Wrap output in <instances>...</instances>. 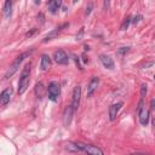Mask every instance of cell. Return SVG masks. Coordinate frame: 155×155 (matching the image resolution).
<instances>
[{
  "instance_id": "obj_1",
  "label": "cell",
  "mask_w": 155,
  "mask_h": 155,
  "mask_svg": "<svg viewBox=\"0 0 155 155\" xmlns=\"http://www.w3.org/2000/svg\"><path fill=\"white\" fill-rule=\"evenodd\" d=\"M30 68H31V63H28L24 65L22 73H21V76H19V80H18V88H17V92L18 94H23L28 86H29V81H30Z\"/></svg>"
},
{
  "instance_id": "obj_2",
  "label": "cell",
  "mask_w": 155,
  "mask_h": 155,
  "mask_svg": "<svg viewBox=\"0 0 155 155\" xmlns=\"http://www.w3.org/2000/svg\"><path fill=\"white\" fill-rule=\"evenodd\" d=\"M34 52V50H29V51H27V52H23V53H21L19 56H17L16 57V59L13 61V63L10 65V68H8V70L6 71V74H5V79H8V78H11L17 70H18V68H19V65H21V63L27 58V57H29L31 53Z\"/></svg>"
},
{
  "instance_id": "obj_3",
  "label": "cell",
  "mask_w": 155,
  "mask_h": 155,
  "mask_svg": "<svg viewBox=\"0 0 155 155\" xmlns=\"http://www.w3.org/2000/svg\"><path fill=\"white\" fill-rule=\"evenodd\" d=\"M137 113H138V119H139L140 125L142 126H147L148 122H149V110L145 109V107H144V99L143 98H140V101L138 103Z\"/></svg>"
},
{
  "instance_id": "obj_4",
  "label": "cell",
  "mask_w": 155,
  "mask_h": 155,
  "mask_svg": "<svg viewBox=\"0 0 155 155\" xmlns=\"http://www.w3.org/2000/svg\"><path fill=\"white\" fill-rule=\"evenodd\" d=\"M47 93H48V99L52 102H57L61 94V85L57 81H51L47 87Z\"/></svg>"
},
{
  "instance_id": "obj_5",
  "label": "cell",
  "mask_w": 155,
  "mask_h": 155,
  "mask_svg": "<svg viewBox=\"0 0 155 155\" xmlns=\"http://www.w3.org/2000/svg\"><path fill=\"white\" fill-rule=\"evenodd\" d=\"M79 144V148L82 153H85L86 155H104L103 150L96 145H92V144H85V143H78Z\"/></svg>"
},
{
  "instance_id": "obj_6",
  "label": "cell",
  "mask_w": 155,
  "mask_h": 155,
  "mask_svg": "<svg viewBox=\"0 0 155 155\" xmlns=\"http://www.w3.org/2000/svg\"><path fill=\"white\" fill-rule=\"evenodd\" d=\"M53 59H54L56 63H58V64H61V65H67V64L69 63V57H68V54L65 53V51H63V50H57V51H54V53H53Z\"/></svg>"
},
{
  "instance_id": "obj_7",
  "label": "cell",
  "mask_w": 155,
  "mask_h": 155,
  "mask_svg": "<svg viewBox=\"0 0 155 155\" xmlns=\"http://www.w3.org/2000/svg\"><path fill=\"white\" fill-rule=\"evenodd\" d=\"M69 25V23H63V24H61L59 27H57L56 29H53L52 31H50L48 34H46L45 36H44V39H42V42H47V41H50V40H52V39H54L64 28H67Z\"/></svg>"
},
{
  "instance_id": "obj_8",
  "label": "cell",
  "mask_w": 155,
  "mask_h": 155,
  "mask_svg": "<svg viewBox=\"0 0 155 155\" xmlns=\"http://www.w3.org/2000/svg\"><path fill=\"white\" fill-rule=\"evenodd\" d=\"M80 98H81V87L80 86H75L74 91H73V98H71V107H73L74 111H76L78 108H79Z\"/></svg>"
},
{
  "instance_id": "obj_9",
  "label": "cell",
  "mask_w": 155,
  "mask_h": 155,
  "mask_svg": "<svg viewBox=\"0 0 155 155\" xmlns=\"http://www.w3.org/2000/svg\"><path fill=\"white\" fill-rule=\"evenodd\" d=\"M74 113H75V111H74L71 104L65 107V109H64V111H63V124H64V126H69V125H70Z\"/></svg>"
},
{
  "instance_id": "obj_10",
  "label": "cell",
  "mask_w": 155,
  "mask_h": 155,
  "mask_svg": "<svg viewBox=\"0 0 155 155\" xmlns=\"http://www.w3.org/2000/svg\"><path fill=\"white\" fill-rule=\"evenodd\" d=\"M122 105H124L122 102H117V103H114V104H111L109 107V120L110 121H114L116 119L117 113H119V110L121 109Z\"/></svg>"
},
{
  "instance_id": "obj_11",
  "label": "cell",
  "mask_w": 155,
  "mask_h": 155,
  "mask_svg": "<svg viewBox=\"0 0 155 155\" xmlns=\"http://www.w3.org/2000/svg\"><path fill=\"white\" fill-rule=\"evenodd\" d=\"M98 84H99L98 76H92V79L90 80L88 86H87V97H92V94L94 93V91L98 87Z\"/></svg>"
},
{
  "instance_id": "obj_12",
  "label": "cell",
  "mask_w": 155,
  "mask_h": 155,
  "mask_svg": "<svg viewBox=\"0 0 155 155\" xmlns=\"http://www.w3.org/2000/svg\"><path fill=\"white\" fill-rule=\"evenodd\" d=\"M12 93H13V91H12L11 87H7V88H5V90L1 92V94H0V103H1L2 107L6 105V104L10 102V99H11V97H12Z\"/></svg>"
},
{
  "instance_id": "obj_13",
  "label": "cell",
  "mask_w": 155,
  "mask_h": 155,
  "mask_svg": "<svg viewBox=\"0 0 155 155\" xmlns=\"http://www.w3.org/2000/svg\"><path fill=\"white\" fill-rule=\"evenodd\" d=\"M99 61L103 64V67L107 68V69H114V67H115L113 58L109 57V56H107V54H101L99 56Z\"/></svg>"
},
{
  "instance_id": "obj_14",
  "label": "cell",
  "mask_w": 155,
  "mask_h": 155,
  "mask_svg": "<svg viewBox=\"0 0 155 155\" xmlns=\"http://www.w3.org/2000/svg\"><path fill=\"white\" fill-rule=\"evenodd\" d=\"M50 67H51V58H50L47 54H42V56H41V62H40V68H41V70L46 71Z\"/></svg>"
},
{
  "instance_id": "obj_15",
  "label": "cell",
  "mask_w": 155,
  "mask_h": 155,
  "mask_svg": "<svg viewBox=\"0 0 155 155\" xmlns=\"http://www.w3.org/2000/svg\"><path fill=\"white\" fill-rule=\"evenodd\" d=\"M62 6V1L61 0H53V1H50L48 2V11L51 13H56L59 7Z\"/></svg>"
},
{
  "instance_id": "obj_16",
  "label": "cell",
  "mask_w": 155,
  "mask_h": 155,
  "mask_svg": "<svg viewBox=\"0 0 155 155\" xmlns=\"http://www.w3.org/2000/svg\"><path fill=\"white\" fill-rule=\"evenodd\" d=\"M11 12H12V2L11 1H5L4 8H2V13H4L5 18H10Z\"/></svg>"
},
{
  "instance_id": "obj_17",
  "label": "cell",
  "mask_w": 155,
  "mask_h": 155,
  "mask_svg": "<svg viewBox=\"0 0 155 155\" xmlns=\"http://www.w3.org/2000/svg\"><path fill=\"white\" fill-rule=\"evenodd\" d=\"M65 149L69 150V151H73V153H80V148H79V144L78 143H74V142H68L65 144Z\"/></svg>"
},
{
  "instance_id": "obj_18",
  "label": "cell",
  "mask_w": 155,
  "mask_h": 155,
  "mask_svg": "<svg viewBox=\"0 0 155 155\" xmlns=\"http://www.w3.org/2000/svg\"><path fill=\"white\" fill-rule=\"evenodd\" d=\"M42 91H44V85L42 82H38L35 85V94L38 98H41L42 97Z\"/></svg>"
},
{
  "instance_id": "obj_19",
  "label": "cell",
  "mask_w": 155,
  "mask_h": 155,
  "mask_svg": "<svg viewBox=\"0 0 155 155\" xmlns=\"http://www.w3.org/2000/svg\"><path fill=\"white\" fill-rule=\"evenodd\" d=\"M130 51V46H126V47H120V48H117V51H116V54L119 56V57H124L127 52Z\"/></svg>"
},
{
  "instance_id": "obj_20",
  "label": "cell",
  "mask_w": 155,
  "mask_h": 155,
  "mask_svg": "<svg viewBox=\"0 0 155 155\" xmlns=\"http://www.w3.org/2000/svg\"><path fill=\"white\" fill-rule=\"evenodd\" d=\"M130 23H132V17H127V18H125V21H124L122 24H121V29H122V30H126V29L128 28Z\"/></svg>"
},
{
  "instance_id": "obj_21",
  "label": "cell",
  "mask_w": 155,
  "mask_h": 155,
  "mask_svg": "<svg viewBox=\"0 0 155 155\" xmlns=\"http://www.w3.org/2000/svg\"><path fill=\"white\" fill-rule=\"evenodd\" d=\"M147 91H148V86H147V84H142V85H140V96H142V98L145 97Z\"/></svg>"
},
{
  "instance_id": "obj_22",
  "label": "cell",
  "mask_w": 155,
  "mask_h": 155,
  "mask_svg": "<svg viewBox=\"0 0 155 155\" xmlns=\"http://www.w3.org/2000/svg\"><path fill=\"white\" fill-rule=\"evenodd\" d=\"M38 31H39V29L33 28V29H30L29 31H27V33H25V38H31V36H34V35H35Z\"/></svg>"
},
{
  "instance_id": "obj_23",
  "label": "cell",
  "mask_w": 155,
  "mask_h": 155,
  "mask_svg": "<svg viewBox=\"0 0 155 155\" xmlns=\"http://www.w3.org/2000/svg\"><path fill=\"white\" fill-rule=\"evenodd\" d=\"M142 18H143V16H142V15H137V16H134V17H133L132 23H133V24H137V23H138V22H139Z\"/></svg>"
},
{
  "instance_id": "obj_24",
  "label": "cell",
  "mask_w": 155,
  "mask_h": 155,
  "mask_svg": "<svg viewBox=\"0 0 155 155\" xmlns=\"http://www.w3.org/2000/svg\"><path fill=\"white\" fill-rule=\"evenodd\" d=\"M92 7H93V6H92V4H88V6L86 7V11H85V15H86V16H88V15L91 13V11H92Z\"/></svg>"
},
{
  "instance_id": "obj_25",
  "label": "cell",
  "mask_w": 155,
  "mask_h": 155,
  "mask_svg": "<svg viewBox=\"0 0 155 155\" xmlns=\"http://www.w3.org/2000/svg\"><path fill=\"white\" fill-rule=\"evenodd\" d=\"M84 29H85V28L82 27V28L80 29V31H79V34H76V39H78V40H80V39L82 38V35H84Z\"/></svg>"
},
{
  "instance_id": "obj_26",
  "label": "cell",
  "mask_w": 155,
  "mask_h": 155,
  "mask_svg": "<svg viewBox=\"0 0 155 155\" xmlns=\"http://www.w3.org/2000/svg\"><path fill=\"white\" fill-rule=\"evenodd\" d=\"M150 105H151V109H153V110H155V99H151Z\"/></svg>"
},
{
  "instance_id": "obj_27",
  "label": "cell",
  "mask_w": 155,
  "mask_h": 155,
  "mask_svg": "<svg viewBox=\"0 0 155 155\" xmlns=\"http://www.w3.org/2000/svg\"><path fill=\"white\" fill-rule=\"evenodd\" d=\"M131 155H148V154H143V153H132Z\"/></svg>"
},
{
  "instance_id": "obj_28",
  "label": "cell",
  "mask_w": 155,
  "mask_h": 155,
  "mask_svg": "<svg viewBox=\"0 0 155 155\" xmlns=\"http://www.w3.org/2000/svg\"><path fill=\"white\" fill-rule=\"evenodd\" d=\"M153 126H154V130H155V117L153 119Z\"/></svg>"
},
{
  "instance_id": "obj_29",
  "label": "cell",
  "mask_w": 155,
  "mask_h": 155,
  "mask_svg": "<svg viewBox=\"0 0 155 155\" xmlns=\"http://www.w3.org/2000/svg\"><path fill=\"white\" fill-rule=\"evenodd\" d=\"M154 80H155V75H154Z\"/></svg>"
}]
</instances>
